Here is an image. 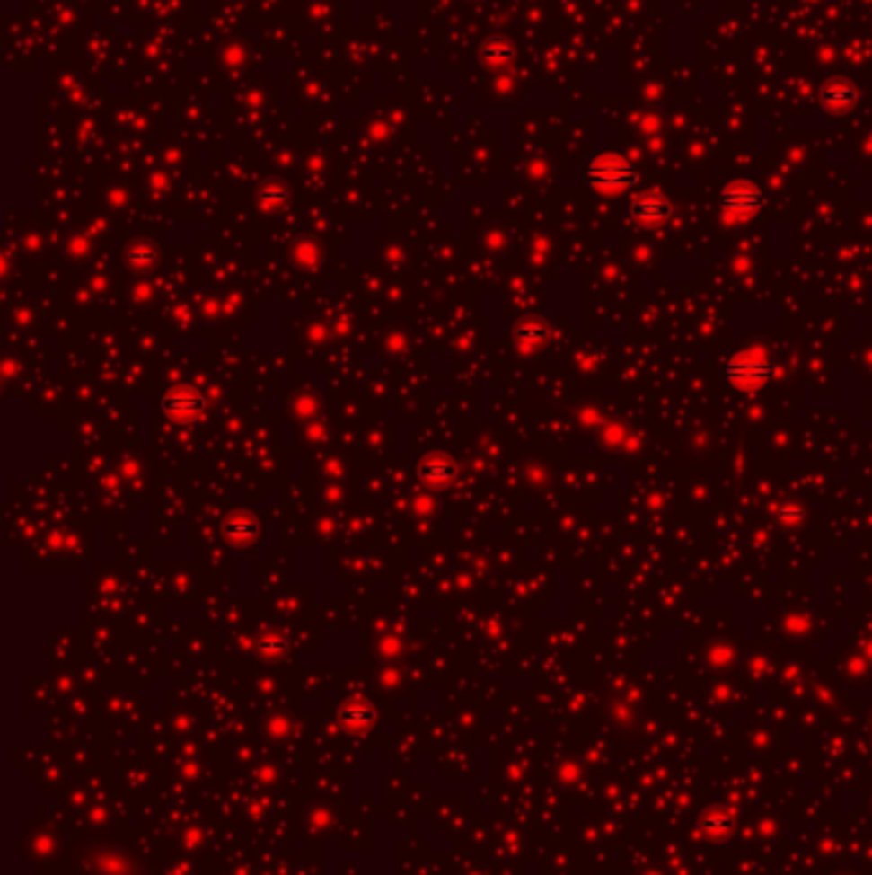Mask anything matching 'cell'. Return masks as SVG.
Masks as SVG:
<instances>
[{
  "mask_svg": "<svg viewBox=\"0 0 872 875\" xmlns=\"http://www.w3.org/2000/svg\"><path fill=\"white\" fill-rule=\"evenodd\" d=\"M154 259H156V253H154V249H149V246H136L134 252L128 253V264L131 267H149L152 264Z\"/></svg>",
  "mask_w": 872,
  "mask_h": 875,
  "instance_id": "cell-10",
  "label": "cell"
},
{
  "mask_svg": "<svg viewBox=\"0 0 872 875\" xmlns=\"http://www.w3.org/2000/svg\"><path fill=\"white\" fill-rule=\"evenodd\" d=\"M801 517H804V509L798 505H786L778 512V520L780 522H798Z\"/></svg>",
  "mask_w": 872,
  "mask_h": 875,
  "instance_id": "cell-11",
  "label": "cell"
},
{
  "mask_svg": "<svg viewBox=\"0 0 872 875\" xmlns=\"http://www.w3.org/2000/svg\"><path fill=\"white\" fill-rule=\"evenodd\" d=\"M282 650H285V642H282V640L277 638L264 640V653H267V656H279Z\"/></svg>",
  "mask_w": 872,
  "mask_h": 875,
  "instance_id": "cell-13",
  "label": "cell"
},
{
  "mask_svg": "<svg viewBox=\"0 0 872 875\" xmlns=\"http://www.w3.org/2000/svg\"><path fill=\"white\" fill-rule=\"evenodd\" d=\"M419 476L430 487H445L454 479V464L443 455H425L419 464Z\"/></svg>",
  "mask_w": 872,
  "mask_h": 875,
  "instance_id": "cell-6",
  "label": "cell"
},
{
  "mask_svg": "<svg viewBox=\"0 0 872 875\" xmlns=\"http://www.w3.org/2000/svg\"><path fill=\"white\" fill-rule=\"evenodd\" d=\"M668 216H671V202L660 198V195H642V198L632 202V218L638 223L653 225V223L665 220Z\"/></svg>",
  "mask_w": 872,
  "mask_h": 875,
  "instance_id": "cell-5",
  "label": "cell"
},
{
  "mask_svg": "<svg viewBox=\"0 0 872 875\" xmlns=\"http://www.w3.org/2000/svg\"><path fill=\"white\" fill-rule=\"evenodd\" d=\"M253 530H256V522H253L251 517H246V515H235V517L225 520V525H223V533L233 540V543H246V540H251Z\"/></svg>",
  "mask_w": 872,
  "mask_h": 875,
  "instance_id": "cell-9",
  "label": "cell"
},
{
  "mask_svg": "<svg viewBox=\"0 0 872 875\" xmlns=\"http://www.w3.org/2000/svg\"><path fill=\"white\" fill-rule=\"evenodd\" d=\"M775 364L765 354H755V351H747V354H737L732 356L724 367V376L732 387L742 389V392H755L762 384H768L775 374Z\"/></svg>",
  "mask_w": 872,
  "mask_h": 875,
  "instance_id": "cell-1",
  "label": "cell"
},
{
  "mask_svg": "<svg viewBox=\"0 0 872 875\" xmlns=\"http://www.w3.org/2000/svg\"><path fill=\"white\" fill-rule=\"evenodd\" d=\"M719 200L724 213H729L732 218H750V216H755L757 210L765 208L762 190L755 182H747V180H737V182L724 187Z\"/></svg>",
  "mask_w": 872,
  "mask_h": 875,
  "instance_id": "cell-3",
  "label": "cell"
},
{
  "mask_svg": "<svg viewBox=\"0 0 872 875\" xmlns=\"http://www.w3.org/2000/svg\"><path fill=\"white\" fill-rule=\"evenodd\" d=\"M586 180L599 190H627V187L638 185L639 174L627 159L614 156V154H604V156H596L588 164Z\"/></svg>",
  "mask_w": 872,
  "mask_h": 875,
  "instance_id": "cell-2",
  "label": "cell"
},
{
  "mask_svg": "<svg viewBox=\"0 0 872 875\" xmlns=\"http://www.w3.org/2000/svg\"><path fill=\"white\" fill-rule=\"evenodd\" d=\"M822 98L824 102L832 105V108H844V105H852V102H855V87L837 80V83L824 87Z\"/></svg>",
  "mask_w": 872,
  "mask_h": 875,
  "instance_id": "cell-8",
  "label": "cell"
},
{
  "mask_svg": "<svg viewBox=\"0 0 872 875\" xmlns=\"http://www.w3.org/2000/svg\"><path fill=\"white\" fill-rule=\"evenodd\" d=\"M346 722H369V709H346Z\"/></svg>",
  "mask_w": 872,
  "mask_h": 875,
  "instance_id": "cell-12",
  "label": "cell"
},
{
  "mask_svg": "<svg viewBox=\"0 0 872 875\" xmlns=\"http://www.w3.org/2000/svg\"><path fill=\"white\" fill-rule=\"evenodd\" d=\"M162 407H164V412H167L172 420L189 422L200 418L202 410H205V400H202V394L198 389L177 387L164 397Z\"/></svg>",
  "mask_w": 872,
  "mask_h": 875,
  "instance_id": "cell-4",
  "label": "cell"
},
{
  "mask_svg": "<svg viewBox=\"0 0 872 875\" xmlns=\"http://www.w3.org/2000/svg\"><path fill=\"white\" fill-rule=\"evenodd\" d=\"M545 338H548V325L537 318L522 320L515 328V340H517L522 351H533L540 343H545Z\"/></svg>",
  "mask_w": 872,
  "mask_h": 875,
  "instance_id": "cell-7",
  "label": "cell"
}]
</instances>
